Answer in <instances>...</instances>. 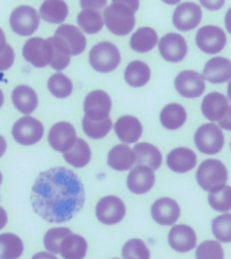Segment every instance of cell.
I'll use <instances>...</instances> for the list:
<instances>
[{
    "mask_svg": "<svg viewBox=\"0 0 231 259\" xmlns=\"http://www.w3.org/2000/svg\"><path fill=\"white\" fill-rule=\"evenodd\" d=\"M30 201L34 212L46 222H69L84 206V185L70 169L53 167L38 174L32 184Z\"/></svg>",
    "mask_w": 231,
    "mask_h": 259,
    "instance_id": "cell-1",
    "label": "cell"
},
{
    "mask_svg": "<svg viewBox=\"0 0 231 259\" xmlns=\"http://www.w3.org/2000/svg\"><path fill=\"white\" fill-rule=\"evenodd\" d=\"M228 171L219 159H206L200 163L196 171V181L203 190L208 193L216 192L226 186Z\"/></svg>",
    "mask_w": 231,
    "mask_h": 259,
    "instance_id": "cell-2",
    "label": "cell"
},
{
    "mask_svg": "<svg viewBox=\"0 0 231 259\" xmlns=\"http://www.w3.org/2000/svg\"><path fill=\"white\" fill-rule=\"evenodd\" d=\"M103 20L109 31L123 36L133 31L135 26V12L122 3H112L104 10Z\"/></svg>",
    "mask_w": 231,
    "mask_h": 259,
    "instance_id": "cell-3",
    "label": "cell"
},
{
    "mask_svg": "<svg viewBox=\"0 0 231 259\" xmlns=\"http://www.w3.org/2000/svg\"><path fill=\"white\" fill-rule=\"evenodd\" d=\"M121 64V53L111 42H100L89 52V65L99 73H109Z\"/></svg>",
    "mask_w": 231,
    "mask_h": 259,
    "instance_id": "cell-4",
    "label": "cell"
},
{
    "mask_svg": "<svg viewBox=\"0 0 231 259\" xmlns=\"http://www.w3.org/2000/svg\"><path fill=\"white\" fill-rule=\"evenodd\" d=\"M194 141L199 151L207 155H214L222 151L224 146V135L219 125L207 123L196 130Z\"/></svg>",
    "mask_w": 231,
    "mask_h": 259,
    "instance_id": "cell-5",
    "label": "cell"
},
{
    "mask_svg": "<svg viewBox=\"0 0 231 259\" xmlns=\"http://www.w3.org/2000/svg\"><path fill=\"white\" fill-rule=\"evenodd\" d=\"M12 137L19 145H35L44 137V124L38 119L24 116L15 121L12 127Z\"/></svg>",
    "mask_w": 231,
    "mask_h": 259,
    "instance_id": "cell-6",
    "label": "cell"
},
{
    "mask_svg": "<svg viewBox=\"0 0 231 259\" xmlns=\"http://www.w3.org/2000/svg\"><path fill=\"white\" fill-rule=\"evenodd\" d=\"M10 26L18 35L28 36L36 31L40 26V15L30 6H20L11 12Z\"/></svg>",
    "mask_w": 231,
    "mask_h": 259,
    "instance_id": "cell-7",
    "label": "cell"
},
{
    "mask_svg": "<svg viewBox=\"0 0 231 259\" xmlns=\"http://www.w3.org/2000/svg\"><path fill=\"white\" fill-rule=\"evenodd\" d=\"M95 213L100 223L105 226H113L122 222L126 216V205L122 198L117 196H105L97 201Z\"/></svg>",
    "mask_w": 231,
    "mask_h": 259,
    "instance_id": "cell-8",
    "label": "cell"
},
{
    "mask_svg": "<svg viewBox=\"0 0 231 259\" xmlns=\"http://www.w3.org/2000/svg\"><path fill=\"white\" fill-rule=\"evenodd\" d=\"M174 88L180 96L185 99H196L204 93L206 80L195 70H182L174 78Z\"/></svg>",
    "mask_w": 231,
    "mask_h": 259,
    "instance_id": "cell-9",
    "label": "cell"
},
{
    "mask_svg": "<svg viewBox=\"0 0 231 259\" xmlns=\"http://www.w3.org/2000/svg\"><path fill=\"white\" fill-rule=\"evenodd\" d=\"M23 58L34 68H45L52 62V46L48 39L30 38L22 50Z\"/></svg>",
    "mask_w": 231,
    "mask_h": 259,
    "instance_id": "cell-10",
    "label": "cell"
},
{
    "mask_svg": "<svg viewBox=\"0 0 231 259\" xmlns=\"http://www.w3.org/2000/svg\"><path fill=\"white\" fill-rule=\"evenodd\" d=\"M227 42L226 32L218 26H203L196 34V45L206 54H218Z\"/></svg>",
    "mask_w": 231,
    "mask_h": 259,
    "instance_id": "cell-11",
    "label": "cell"
},
{
    "mask_svg": "<svg viewBox=\"0 0 231 259\" xmlns=\"http://www.w3.org/2000/svg\"><path fill=\"white\" fill-rule=\"evenodd\" d=\"M203 18L200 6L192 2L178 4L173 12V26L178 31H189L200 24Z\"/></svg>",
    "mask_w": 231,
    "mask_h": 259,
    "instance_id": "cell-12",
    "label": "cell"
},
{
    "mask_svg": "<svg viewBox=\"0 0 231 259\" xmlns=\"http://www.w3.org/2000/svg\"><path fill=\"white\" fill-rule=\"evenodd\" d=\"M160 54L168 62H180L185 58L188 46L184 36L177 32H168L158 40Z\"/></svg>",
    "mask_w": 231,
    "mask_h": 259,
    "instance_id": "cell-13",
    "label": "cell"
},
{
    "mask_svg": "<svg viewBox=\"0 0 231 259\" xmlns=\"http://www.w3.org/2000/svg\"><path fill=\"white\" fill-rule=\"evenodd\" d=\"M111 97L104 91H92L87 95L84 100V112L85 117L93 119V120H103L109 117L111 112Z\"/></svg>",
    "mask_w": 231,
    "mask_h": 259,
    "instance_id": "cell-14",
    "label": "cell"
},
{
    "mask_svg": "<svg viewBox=\"0 0 231 259\" xmlns=\"http://www.w3.org/2000/svg\"><path fill=\"white\" fill-rule=\"evenodd\" d=\"M77 139L76 130L68 121H58L49 131V143L54 151H68Z\"/></svg>",
    "mask_w": 231,
    "mask_h": 259,
    "instance_id": "cell-15",
    "label": "cell"
},
{
    "mask_svg": "<svg viewBox=\"0 0 231 259\" xmlns=\"http://www.w3.org/2000/svg\"><path fill=\"white\" fill-rule=\"evenodd\" d=\"M151 218L160 226H173L180 218V206L173 198L161 197L151 205Z\"/></svg>",
    "mask_w": 231,
    "mask_h": 259,
    "instance_id": "cell-16",
    "label": "cell"
},
{
    "mask_svg": "<svg viewBox=\"0 0 231 259\" xmlns=\"http://www.w3.org/2000/svg\"><path fill=\"white\" fill-rule=\"evenodd\" d=\"M196 232L186 224H177L170 228L168 235L169 246L177 252H188L196 247Z\"/></svg>",
    "mask_w": 231,
    "mask_h": 259,
    "instance_id": "cell-17",
    "label": "cell"
},
{
    "mask_svg": "<svg viewBox=\"0 0 231 259\" xmlns=\"http://www.w3.org/2000/svg\"><path fill=\"white\" fill-rule=\"evenodd\" d=\"M156 176L154 170L146 166H135L127 176V188L134 194L147 193L154 186Z\"/></svg>",
    "mask_w": 231,
    "mask_h": 259,
    "instance_id": "cell-18",
    "label": "cell"
},
{
    "mask_svg": "<svg viewBox=\"0 0 231 259\" xmlns=\"http://www.w3.org/2000/svg\"><path fill=\"white\" fill-rule=\"evenodd\" d=\"M204 80L210 81L211 84H223L231 80V61L224 57H214L211 58L203 70Z\"/></svg>",
    "mask_w": 231,
    "mask_h": 259,
    "instance_id": "cell-19",
    "label": "cell"
},
{
    "mask_svg": "<svg viewBox=\"0 0 231 259\" xmlns=\"http://www.w3.org/2000/svg\"><path fill=\"white\" fill-rule=\"evenodd\" d=\"M113 130L119 141L123 142L125 145H129V143H137V141H139L143 128L137 117L125 115L115 121Z\"/></svg>",
    "mask_w": 231,
    "mask_h": 259,
    "instance_id": "cell-20",
    "label": "cell"
},
{
    "mask_svg": "<svg viewBox=\"0 0 231 259\" xmlns=\"http://www.w3.org/2000/svg\"><path fill=\"white\" fill-rule=\"evenodd\" d=\"M198 157L190 149L177 147L169 151L166 157V165L174 173H186L196 166Z\"/></svg>",
    "mask_w": 231,
    "mask_h": 259,
    "instance_id": "cell-21",
    "label": "cell"
},
{
    "mask_svg": "<svg viewBox=\"0 0 231 259\" xmlns=\"http://www.w3.org/2000/svg\"><path fill=\"white\" fill-rule=\"evenodd\" d=\"M228 108V100L219 92L208 93L202 101V113L206 119L212 121H219L224 116Z\"/></svg>",
    "mask_w": 231,
    "mask_h": 259,
    "instance_id": "cell-22",
    "label": "cell"
},
{
    "mask_svg": "<svg viewBox=\"0 0 231 259\" xmlns=\"http://www.w3.org/2000/svg\"><path fill=\"white\" fill-rule=\"evenodd\" d=\"M107 163L111 169L126 171L135 165V153L127 145H117L108 151Z\"/></svg>",
    "mask_w": 231,
    "mask_h": 259,
    "instance_id": "cell-23",
    "label": "cell"
},
{
    "mask_svg": "<svg viewBox=\"0 0 231 259\" xmlns=\"http://www.w3.org/2000/svg\"><path fill=\"white\" fill-rule=\"evenodd\" d=\"M56 36H60L64 40L66 46L70 50L72 56H79L85 50L87 46V39H85L84 32H81L77 27L72 24H62L56 30Z\"/></svg>",
    "mask_w": 231,
    "mask_h": 259,
    "instance_id": "cell-24",
    "label": "cell"
},
{
    "mask_svg": "<svg viewBox=\"0 0 231 259\" xmlns=\"http://www.w3.org/2000/svg\"><path fill=\"white\" fill-rule=\"evenodd\" d=\"M12 104L19 112L24 113L28 116L30 113L35 111L36 105H38V96L36 92L31 87L27 85H18L14 91H12Z\"/></svg>",
    "mask_w": 231,
    "mask_h": 259,
    "instance_id": "cell-25",
    "label": "cell"
},
{
    "mask_svg": "<svg viewBox=\"0 0 231 259\" xmlns=\"http://www.w3.org/2000/svg\"><path fill=\"white\" fill-rule=\"evenodd\" d=\"M88 250V244L81 235L70 234L62 239L58 252L64 259H84Z\"/></svg>",
    "mask_w": 231,
    "mask_h": 259,
    "instance_id": "cell-26",
    "label": "cell"
},
{
    "mask_svg": "<svg viewBox=\"0 0 231 259\" xmlns=\"http://www.w3.org/2000/svg\"><path fill=\"white\" fill-rule=\"evenodd\" d=\"M133 150L138 166H146L151 170H157L161 166L162 154L156 146L150 143H137Z\"/></svg>",
    "mask_w": 231,
    "mask_h": 259,
    "instance_id": "cell-27",
    "label": "cell"
},
{
    "mask_svg": "<svg viewBox=\"0 0 231 259\" xmlns=\"http://www.w3.org/2000/svg\"><path fill=\"white\" fill-rule=\"evenodd\" d=\"M68 4L65 0H45L40 8L41 18L48 23H62L68 18Z\"/></svg>",
    "mask_w": 231,
    "mask_h": 259,
    "instance_id": "cell-28",
    "label": "cell"
},
{
    "mask_svg": "<svg viewBox=\"0 0 231 259\" xmlns=\"http://www.w3.org/2000/svg\"><path fill=\"white\" fill-rule=\"evenodd\" d=\"M186 120V111L182 105L177 103H172V104L165 105L160 113V121H161L162 127L166 130L174 131L178 130L180 127L184 125Z\"/></svg>",
    "mask_w": 231,
    "mask_h": 259,
    "instance_id": "cell-29",
    "label": "cell"
},
{
    "mask_svg": "<svg viewBox=\"0 0 231 259\" xmlns=\"http://www.w3.org/2000/svg\"><path fill=\"white\" fill-rule=\"evenodd\" d=\"M150 76L151 73H150L149 65H146L142 61H133L125 69L126 82L133 88H141L147 84Z\"/></svg>",
    "mask_w": 231,
    "mask_h": 259,
    "instance_id": "cell-30",
    "label": "cell"
},
{
    "mask_svg": "<svg viewBox=\"0 0 231 259\" xmlns=\"http://www.w3.org/2000/svg\"><path fill=\"white\" fill-rule=\"evenodd\" d=\"M92 157L91 153V147L84 139L77 138L74 145L64 153L65 162H68L69 165L74 166V167H84L89 163Z\"/></svg>",
    "mask_w": 231,
    "mask_h": 259,
    "instance_id": "cell-31",
    "label": "cell"
},
{
    "mask_svg": "<svg viewBox=\"0 0 231 259\" xmlns=\"http://www.w3.org/2000/svg\"><path fill=\"white\" fill-rule=\"evenodd\" d=\"M158 44L157 32L151 27H141L134 32L130 39V48L137 53H147Z\"/></svg>",
    "mask_w": 231,
    "mask_h": 259,
    "instance_id": "cell-32",
    "label": "cell"
},
{
    "mask_svg": "<svg viewBox=\"0 0 231 259\" xmlns=\"http://www.w3.org/2000/svg\"><path fill=\"white\" fill-rule=\"evenodd\" d=\"M48 40L50 46H52V62H50V66L54 70H58V72L68 68L72 54H70V50L66 46V44L61 39L60 36L56 35L48 38Z\"/></svg>",
    "mask_w": 231,
    "mask_h": 259,
    "instance_id": "cell-33",
    "label": "cell"
},
{
    "mask_svg": "<svg viewBox=\"0 0 231 259\" xmlns=\"http://www.w3.org/2000/svg\"><path fill=\"white\" fill-rule=\"evenodd\" d=\"M23 250V242L18 235L11 232L0 235V259H19Z\"/></svg>",
    "mask_w": 231,
    "mask_h": 259,
    "instance_id": "cell-34",
    "label": "cell"
},
{
    "mask_svg": "<svg viewBox=\"0 0 231 259\" xmlns=\"http://www.w3.org/2000/svg\"><path fill=\"white\" fill-rule=\"evenodd\" d=\"M77 23L80 28L87 34H97L104 26V20L95 10H83L77 15Z\"/></svg>",
    "mask_w": 231,
    "mask_h": 259,
    "instance_id": "cell-35",
    "label": "cell"
},
{
    "mask_svg": "<svg viewBox=\"0 0 231 259\" xmlns=\"http://www.w3.org/2000/svg\"><path fill=\"white\" fill-rule=\"evenodd\" d=\"M81 124H83L84 134L91 139H101L112 128V121L109 117L103 119V120H93V119H88L84 116Z\"/></svg>",
    "mask_w": 231,
    "mask_h": 259,
    "instance_id": "cell-36",
    "label": "cell"
},
{
    "mask_svg": "<svg viewBox=\"0 0 231 259\" xmlns=\"http://www.w3.org/2000/svg\"><path fill=\"white\" fill-rule=\"evenodd\" d=\"M48 88L49 92L54 97L65 99V97L70 96L73 91V84L69 77L62 73H56V74L50 76V78L48 80Z\"/></svg>",
    "mask_w": 231,
    "mask_h": 259,
    "instance_id": "cell-37",
    "label": "cell"
},
{
    "mask_svg": "<svg viewBox=\"0 0 231 259\" xmlns=\"http://www.w3.org/2000/svg\"><path fill=\"white\" fill-rule=\"evenodd\" d=\"M123 259H150V251L141 239H130L122 248Z\"/></svg>",
    "mask_w": 231,
    "mask_h": 259,
    "instance_id": "cell-38",
    "label": "cell"
},
{
    "mask_svg": "<svg viewBox=\"0 0 231 259\" xmlns=\"http://www.w3.org/2000/svg\"><path fill=\"white\" fill-rule=\"evenodd\" d=\"M212 234L218 242H231V213H223L212 220Z\"/></svg>",
    "mask_w": 231,
    "mask_h": 259,
    "instance_id": "cell-39",
    "label": "cell"
},
{
    "mask_svg": "<svg viewBox=\"0 0 231 259\" xmlns=\"http://www.w3.org/2000/svg\"><path fill=\"white\" fill-rule=\"evenodd\" d=\"M208 204L218 212H228L231 209V186H223L222 189L208 194Z\"/></svg>",
    "mask_w": 231,
    "mask_h": 259,
    "instance_id": "cell-40",
    "label": "cell"
},
{
    "mask_svg": "<svg viewBox=\"0 0 231 259\" xmlns=\"http://www.w3.org/2000/svg\"><path fill=\"white\" fill-rule=\"evenodd\" d=\"M72 231L69 228H65V227H60V228H52L49 230L44 236V244L45 248L52 252V254H58V248H60V244L62 242V239L65 236H68Z\"/></svg>",
    "mask_w": 231,
    "mask_h": 259,
    "instance_id": "cell-41",
    "label": "cell"
},
{
    "mask_svg": "<svg viewBox=\"0 0 231 259\" xmlns=\"http://www.w3.org/2000/svg\"><path fill=\"white\" fill-rule=\"evenodd\" d=\"M196 259H224L222 244L216 240H206L196 248Z\"/></svg>",
    "mask_w": 231,
    "mask_h": 259,
    "instance_id": "cell-42",
    "label": "cell"
},
{
    "mask_svg": "<svg viewBox=\"0 0 231 259\" xmlns=\"http://www.w3.org/2000/svg\"><path fill=\"white\" fill-rule=\"evenodd\" d=\"M14 60H15V54H14V50L10 45L6 46L3 52L0 53V72H4L12 66L14 64Z\"/></svg>",
    "mask_w": 231,
    "mask_h": 259,
    "instance_id": "cell-43",
    "label": "cell"
},
{
    "mask_svg": "<svg viewBox=\"0 0 231 259\" xmlns=\"http://www.w3.org/2000/svg\"><path fill=\"white\" fill-rule=\"evenodd\" d=\"M107 0H80V6L83 10H100V8L105 7Z\"/></svg>",
    "mask_w": 231,
    "mask_h": 259,
    "instance_id": "cell-44",
    "label": "cell"
},
{
    "mask_svg": "<svg viewBox=\"0 0 231 259\" xmlns=\"http://www.w3.org/2000/svg\"><path fill=\"white\" fill-rule=\"evenodd\" d=\"M224 2L226 0H200V4L210 11H218L224 6Z\"/></svg>",
    "mask_w": 231,
    "mask_h": 259,
    "instance_id": "cell-45",
    "label": "cell"
},
{
    "mask_svg": "<svg viewBox=\"0 0 231 259\" xmlns=\"http://www.w3.org/2000/svg\"><path fill=\"white\" fill-rule=\"evenodd\" d=\"M219 127L226 131H231V105H228L224 116L219 120Z\"/></svg>",
    "mask_w": 231,
    "mask_h": 259,
    "instance_id": "cell-46",
    "label": "cell"
},
{
    "mask_svg": "<svg viewBox=\"0 0 231 259\" xmlns=\"http://www.w3.org/2000/svg\"><path fill=\"white\" fill-rule=\"evenodd\" d=\"M112 3L125 4L129 8H131L134 12L138 11V8H139V0H112Z\"/></svg>",
    "mask_w": 231,
    "mask_h": 259,
    "instance_id": "cell-47",
    "label": "cell"
},
{
    "mask_svg": "<svg viewBox=\"0 0 231 259\" xmlns=\"http://www.w3.org/2000/svg\"><path fill=\"white\" fill-rule=\"evenodd\" d=\"M31 259H57V256L54 254H52V252H36L35 255H32Z\"/></svg>",
    "mask_w": 231,
    "mask_h": 259,
    "instance_id": "cell-48",
    "label": "cell"
},
{
    "mask_svg": "<svg viewBox=\"0 0 231 259\" xmlns=\"http://www.w3.org/2000/svg\"><path fill=\"white\" fill-rule=\"evenodd\" d=\"M7 222H8L7 212L4 210V208H2V206H0V230L6 227Z\"/></svg>",
    "mask_w": 231,
    "mask_h": 259,
    "instance_id": "cell-49",
    "label": "cell"
},
{
    "mask_svg": "<svg viewBox=\"0 0 231 259\" xmlns=\"http://www.w3.org/2000/svg\"><path fill=\"white\" fill-rule=\"evenodd\" d=\"M224 24H226L227 31L231 34V7L228 8V11H227L226 16H224Z\"/></svg>",
    "mask_w": 231,
    "mask_h": 259,
    "instance_id": "cell-50",
    "label": "cell"
},
{
    "mask_svg": "<svg viewBox=\"0 0 231 259\" xmlns=\"http://www.w3.org/2000/svg\"><path fill=\"white\" fill-rule=\"evenodd\" d=\"M7 46V40H6V35H4L3 30L0 28V53L3 52L4 49Z\"/></svg>",
    "mask_w": 231,
    "mask_h": 259,
    "instance_id": "cell-51",
    "label": "cell"
},
{
    "mask_svg": "<svg viewBox=\"0 0 231 259\" xmlns=\"http://www.w3.org/2000/svg\"><path fill=\"white\" fill-rule=\"evenodd\" d=\"M6 149H7V142L4 139V137L0 135V158L3 157V154L6 153Z\"/></svg>",
    "mask_w": 231,
    "mask_h": 259,
    "instance_id": "cell-52",
    "label": "cell"
},
{
    "mask_svg": "<svg viewBox=\"0 0 231 259\" xmlns=\"http://www.w3.org/2000/svg\"><path fill=\"white\" fill-rule=\"evenodd\" d=\"M162 2H164V3H166V4H170V6L180 3V0H162Z\"/></svg>",
    "mask_w": 231,
    "mask_h": 259,
    "instance_id": "cell-53",
    "label": "cell"
},
{
    "mask_svg": "<svg viewBox=\"0 0 231 259\" xmlns=\"http://www.w3.org/2000/svg\"><path fill=\"white\" fill-rule=\"evenodd\" d=\"M227 99L231 100V80L228 81V85H227Z\"/></svg>",
    "mask_w": 231,
    "mask_h": 259,
    "instance_id": "cell-54",
    "label": "cell"
},
{
    "mask_svg": "<svg viewBox=\"0 0 231 259\" xmlns=\"http://www.w3.org/2000/svg\"><path fill=\"white\" fill-rule=\"evenodd\" d=\"M3 103H4V93H3V91L0 89V108H2Z\"/></svg>",
    "mask_w": 231,
    "mask_h": 259,
    "instance_id": "cell-55",
    "label": "cell"
},
{
    "mask_svg": "<svg viewBox=\"0 0 231 259\" xmlns=\"http://www.w3.org/2000/svg\"><path fill=\"white\" fill-rule=\"evenodd\" d=\"M2 182H3V174L0 173V185H2Z\"/></svg>",
    "mask_w": 231,
    "mask_h": 259,
    "instance_id": "cell-56",
    "label": "cell"
},
{
    "mask_svg": "<svg viewBox=\"0 0 231 259\" xmlns=\"http://www.w3.org/2000/svg\"><path fill=\"white\" fill-rule=\"evenodd\" d=\"M112 259H118V258H112Z\"/></svg>",
    "mask_w": 231,
    "mask_h": 259,
    "instance_id": "cell-57",
    "label": "cell"
}]
</instances>
